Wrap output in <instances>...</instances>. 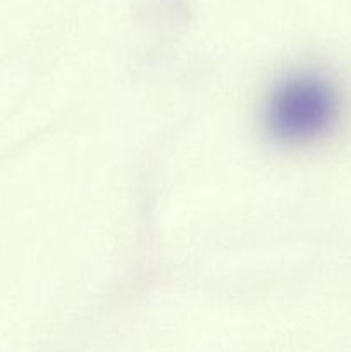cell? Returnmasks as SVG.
<instances>
[{"label": "cell", "mask_w": 351, "mask_h": 352, "mask_svg": "<svg viewBox=\"0 0 351 352\" xmlns=\"http://www.w3.org/2000/svg\"><path fill=\"white\" fill-rule=\"evenodd\" d=\"M344 113L339 85L319 69H296L274 82L264 103L268 136L286 146H308L330 136Z\"/></svg>", "instance_id": "obj_1"}]
</instances>
